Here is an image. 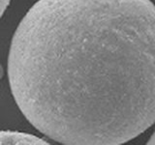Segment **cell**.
I'll return each mask as SVG.
<instances>
[{
	"label": "cell",
	"mask_w": 155,
	"mask_h": 145,
	"mask_svg": "<svg viewBox=\"0 0 155 145\" xmlns=\"http://www.w3.org/2000/svg\"><path fill=\"white\" fill-rule=\"evenodd\" d=\"M7 75L34 128L68 145H118L155 123V5L38 0L15 31Z\"/></svg>",
	"instance_id": "cell-1"
},
{
	"label": "cell",
	"mask_w": 155,
	"mask_h": 145,
	"mask_svg": "<svg viewBox=\"0 0 155 145\" xmlns=\"http://www.w3.org/2000/svg\"><path fill=\"white\" fill-rule=\"evenodd\" d=\"M10 1H11V0H0V4H1V17L4 14L5 11L7 10L10 4Z\"/></svg>",
	"instance_id": "cell-3"
},
{
	"label": "cell",
	"mask_w": 155,
	"mask_h": 145,
	"mask_svg": "<svg viewBox=\"0 0 155 145\" xmlns=\"http://www.w3.org/2000/svg\"><path fill=\"white\" fill-rule=\"evenodd\" d=\"M147 144H153V145H155V130H154V133L152 134V135L151 137H149V139H148V141H147Z\"/></svg>",
	"instance_id": "cell-4"
},
{
	"label": "cell",
	"mask_w": 155,
	"mask_h": 145,
	"mask_svg": "<svg viewBox=\"0 0 155 145\" xmlns=\"http://www.w3.org/2000/svg\"><path fill=\"white\" fill-rule=\"evenodd\" d=\"M0 144H48L46 140L26 133L2 130L0 134Z\"/></svg>",
	"instance_id": "cell-2"
}]
</instances>
